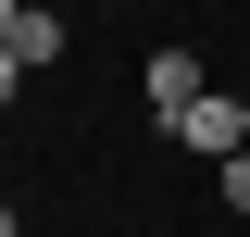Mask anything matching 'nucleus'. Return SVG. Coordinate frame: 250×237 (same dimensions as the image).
<instances>
[{
    "label": "nucleus",
    "mask_w": 250,
    "mask_h": 237,
    "mask_svg": "<svg viewBox=\"0 0 250 237\" xmlns=\"http://www.w3.org/2000/svg\"><path fill=\"white\" fill-rule=\"evenodd\" d=\"M200 88H213V62L188 50V38H163V50L138 62V100H150V125H175V113H188V100H200Z\"/></svg>",
    "instance_id": "7ed1b4c3"
},
{
    "label": "nucleus",
    "mask_w": 250,
    "mask_h": 237,
    "mask_svg": "<svg viewBox=\"0 0 250 237\" xmlns=\"http://www.w3.org/2000/svg\"><path fill=\"white\" fill-rule=\"evenodd\" d=\"M62 50H75V25H62L50 0H0V75H13V100H25V75H50Z\"/></svg>",
    "instance_id": "f257e3e1"
},
{
    "label": "nucleus",
    "mask_w": 250,
    "mask_h": 237,
    "mask_svg": "<svg viewBox=\"0 0 250 237\" xmlns=\"http://www.w3.org/2000/svg\"><path fill=\"white\" fill-rule=\"evenodd\" d=\"M213 200H225V212L250 225V150H225V175H213Z\"/></svg>",
    "instance_id": "20e7f679"
},
{
    "label": "nucleus",
    "mask_w": 250,
    "mask_h": 237,
    "mask_svg": "<svg viewBox=\"0 0 250 237\" xmlns=\"http://www.w3.org/2000/svg\"><path fill=\"white\" fill-rule=\"evenodd\" d=\"M163 138H175L188 162H225V150H250V88H200L175 125H163Z\"/></svg>",
    "instance_id": "f03ea898"
}]
</instances>
